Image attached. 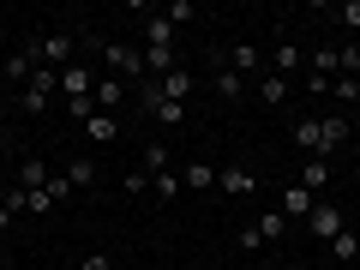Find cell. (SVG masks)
<instances>
[{"label": "cell", "instance_id": "7", "mask_svg": "<svg viewBox=\"0 0 360 270\" xmlns=\"http://www.w3.org/2000/svg\"><path fill=\"white\" fill-rule=\"evenodd\" d=\"M307 229H312V240H324V246H330L336 234L348 229V222H342V210H336V205H324V198H319V205H312V217H307Z\"/></svg>", "mask_w": 360, "mask_h": 270}, {"label": "cell", "instance_id": "21", "mask_svg": "<svg viewBox=\"0 0 360 270\" xmlns=\"http://www.w3.org/2000/svg\"><path fill=\"white\" fill-rule=\"evenodd\" d=\"M18 186H25V193H42V186H49V162H37V156L18 162Z\"/></svg>", "mask_w": 360, "mask_h": 270}, {"label": "cell", "instance_id": "23", "mask_svg": "<svg viewBox=\"0 0 360 270\" xmlns=\"http://www.w3.org/2000/svg\"><path fill=\"white\" fill-rule=\"evenodd\" d=\"M210 84H217V96H229V103H240V90H246V78L234 72V66H217V78H210Z\"/></svg>", "mask_w": 360, "mask_h": 270}, {"label": "cell", "instance_id": "2", "mask_svg": "<svg viewBox=\"0 0 360 270\" xmlns=\"http://www.w3.org/2000/svg\"><path fill=\"white\" fill-rule=\"evenodd\" d=\"M54 96H60V72H49V66H37V72L25 78V90H18V108L25 115H49Z\"/></svg>", "mask_w": 360, "mask_h": 270}, {"label": "cell", "instance_id": "4", "mask_svg": "<svg viewBox=\"0 0 360 270\" xmlns=\"http://www.w3.org/2000/svg\"><path fill=\"white\" fill-rule=\"evenodd\" d=\"M354 144V120L348 115H319V156H336Z\"/></svg>", "mask_w": 360, "mask_h": 270}, {"label": "cell", "instance_id": "13", "mask_svg": "<svg viewBox=\"0 0 360 270\" xmlns=\"http://www.w3.org/2000/svg\"><path fill=\"white\" fill-rule=\"evenodd\" d=\"M295 186H307V193L319 198L324 186H330V162H324V156H307V168H300V180H295Z\"/></svg>", "mask_w": 360, "mask_h": 270}, {"label": "cell", "instance_id": "24", "mask_svg": "<svg viewBox=\"0 0 360 270\" xmlns=\"http://www.w3.org/2000/svg\"><path fill=\"white\" fill-rule=\"evenodd\" d=\"M319 13H324V18H336L342 30H354V37H360V0H342V6H319Z\"/></svg>", "mask_w": 360, "mask_h": 270}, {"label": "cell", "instance_id": "29", "mask_svg": "<svg viewBox=\"0 0 360 270\" xmlns=\"http://www.w3.org/2000/svg\"><path fill=\"white\" fill-rule=\"evenodd\" d=\"M162 18H168V25H186V18H198V6H193V0H168Z\"/></svg>", "mask_w": 360, "mask_h": 270}, {"label": "cell", "instance_id": "8", "mask_svg": "<svg viewBox=\"0 0 360 270\" xmlns=\"http://www.w3.org/2000/svg\"><path fill=\"white\" fill-rule=\"evenodd\" d=\"M0 72H6V84H25L30 72H37V49H6V60H0Z\"/></svg>", "mask_w": 360, "mask_h": 270}, {"label": "cell", "instance_id": "16", "mask_svg": "<svg viewBox=\"0 0 360 270\" xmlns=\"http://www.w3.org/2000/svg\"><path fill=\"white\" fill-rule=\"evenodd\" d=\"M84 139H90V144H115V139H120V120H115V115H90V120H84Z\"/></svg>", "mask_w": 360, "mask_h": 270}, {"label": "cell", "instance_id": "20", "mask_svg": "<svg viewBox=\"0 0 360 270\" xmlns=\"http://www.w3.org/2000/svg\"><path fill=\"white\" fill-rule=\"evenodd\" d=\"M252 229H258V240H283V234H288V229H295V222H288V217H283V210H264V217H258V222H252Z\"/></svg>", "mask_w": 360, "mask_h": 270}, {"label": "cell", "instance_id": "38", "mask_svg": "<svg viewBox=\"0 0 360 270\" xmlns=\"http://www.w3.org/2000/svg\"><path fill=\"white\" fill-rule=\"evenodd\" d=\"M348 120H354V127H360V103H354V115H348Z\"/></svg>", "mask_w": 360, "mask_h": 270}, {"label": "cell", "instance_id": "19", "mask_svg": "<svg viewBox=\"0 0 360 270\" xmlns=\"http://www.w3.org/2000/svg\"><path fill=\"white\" fill-rule=\"evenodd\" d=\"M295 66H307V54H300V42H276V54H270V72H295Z\"/></svg>", "mask_w": 360, "mask_h": 270}, {"label": "cell", "instance_id": "35", "mask_svg": "<svg viewBox=\"0 0 360 270\" xmlns=\"http://www.w3.org/2000/svg\"><path fill=\"white\" fill-rule=\"evenodd\" d=\"M6 115H13V103H6V96H0V127H6Z\"/></svg>", "mask_w": 360, "mask_h": 270}, {"label": "cell", "instance_id": "37", "mask_svg": "<svg viewBox=\"0 0 360 270\" xmlns=\"http://www.w3.org/2000/svg\"><path fill=\"white\" fill-rule=\"evenodd\" d=\"M348 150H354V162H360V139H354V144H348Z\"/></svg>", "mask_w": 360, "mask_h": 270}, {"label": "cell", "instance_id": "1", "mask_svg": "<svg viewBox=\"0 0 360 270\" xmlns=\"http://www.w3.org/2000/svg\"><path fill=\"white\" fill-rule=\"evenodd\" d=\"M84 49H96V54H103V60H108V72H115L120 84H127V78H132V84H144V49H127V42H115V37H90Z\"/></svg>", "mask_w": 360, "mask_h": 270}, {"label": "cell", "instance_id": "6", "mask_svg": "<svg viewBox=\"0 0 360 270\" xmlns=\"http://www.w3.org/2000/svg\"><path fill=\"white\" fill-rule=\"evenodd\" d=\"M217 186H222L229 198H252V193H258V174H252L246 162H229V168H217Z\"/></svg>", "mask_w": 360, "mask_h": 270}, {"label": "cell", "instance_id": "15", "mask_svg": "<svg viewBox=\"0 0 360 270\" xmlns=\"http://www.w3.org/2000/svg\"><path fill=\"white\" fill-rule=\"evenodd\" d=\"M144 49H174V25H168L162 13L144 18Z\"/></svg>", "mask_w": 360, "mask_h": 270}, {"label": "cell", "instance_id": "17", "mask_svg": "<svg viewBox=\"0 0 360 270\" xmlns=\"http://www.w3.org/2000/svg\"><path fill=\"white\" fill-rule=\"evenodd\" d=\"M144 115H150V120H156V127H162V132H174L180 120H186V108H180V103H168V96H156V103L144 108Z\"/></svg>", "mask_w": 360, "mask_h": 270}, {"label": "cell", "instance_id": "40", "mask_svg": "<svg viewBox=\"0 0 360 270\" xmlns=\"http://www.w3.org/2000/svg\"><path fill=\"white\" fill-rule=\"evenodd\" d=\"M276 270H300V264H276Z\"/></svg>", "mask_w": 360, "mask_h": 270}, {"label": "cell", "instance_id": "10", "mask_svg": "<svg viewBox=\"0 0 360 270\" xmlns=\"http://www.w3.org/2000/svg\"><path fill=\"white\" fill-rule=\"evenodd\" d=\"M156 84H162V96H168V103H180V108H186V96L198 90V78L186 72V66H174V72H168V78H156Z\"/></svg>", "mask_w": 360, "mask_h": 270}, {"label": "cell", "instance_id": "32", "mask_svg": "<svg viewBox=\"0 0 360 270\" xmlns=\"http://www.w3.org/2000/svg\"><path fill=\"white\" fill-rule=\"evenodd\" d=\"M127 193H132V198L150 193V174H144V168H127Z\"/></svg>", "mask_w": 360, "mask_h": 270}, {"label": "cell", "instance_id": "31", "mask_svg": "<svg viewBox=\"0 0 360 270\" xmlns=\"http://www.w3.org/2000/svg\"><path fill=\"white\" fill-rule=\"evenodd\" d=\"M150 193H156V198H174V193H180V180H174V168H168V174H156V180H150Z\"/></svg>", "mask_w": 360, "mask_h": 270}, {"label": "cell", "instance_id": "25", "mask_svg": "<svg viewBox=\"0 0 360 270\" xmlns=\"http://www.w3.org/2000/svg\"><path fill=\"white\" fill-rule=\"evenodd\" d=\"M330 258H360V229H342L330 240Z\"/></svg>", "mask_w": 360, "mask_h": 270}, {"label": "cell", "instance_id": "27", "mask_svg": "<svg viewBox=\"0 0 360 270\" xmlns=\"http://www.w3.org/2000/svg\"><path fill=\"white\" fill-rule=\"evenodd\" d=\"M295 144L307 156H319V120H295Z\"/></svg>", "mask_w": 360, "mask_h": 270}, {"label": "cell", "instance_id": "41", "mask_svg": "<svg viewBox=\"0 0 360 270\" xmlns=\"http://www.w3.org/2000/svg\"><path fill=\"white\" fill-rule=\"evenodd\" d=\"M0 198H6V180H0Z\"/></svg>", "mask_w": 360, "mask_h": 270}, {"label": "cell", "instance_id": "39", "mask_svg": "<svg viewBox=\"0 0 360 270\" xmlns=\"http://www.w3.org/2000/svg\"><path fill=\"white\" fill-rule=\"evenodd\" d=\"M0 96H6V72H0Z\"/></svg>", "mask_w": 360, "mask_h": 270}, {"label": "cell", "instance_id": "11", "mask_svg": "<svg viewBox=\"0 0 360 270\" xmlns=\"http://www.w3.org/2000/svg\"><path fill=\"white\" fill-rule=\"evenodd\" d=\"M229 66H234V72H264V49H258V42H234V49H229Z\"/></svg>", "mask_w": 360, "mask_h": 270}, {"label": "cell", "instance_id": "22", "mask_svg": "<svg viewBox=\"0 0 360 270\" xmlns=\"http://www.w3.org/2000/svg\"><path fill=\"white\" fill-rule=\"evenodd\" d=\"M186 186H193V193H210V186H217V162H186Z\"/></svg>", "mask_w": 360, "mask_h": 270}, {"label": "cell", "instance_id": "30", "mask_svg": "<svg viewBox=\"0 0 360 270\" xmlns=\"http://www.w3.org/2000/svg\"><path fill=\"white\" fill-rule=\"evenodd\" d=\"M42 193H49V205H66V198H72V180H66V174H49Z\"/></svg>", "mask_w": 360, "mask_h": 270}, {"label": "cell", "instance_id": "42", "mask_svg": "<svg viewBox=\"0 0 360 270\" xmlns=\"http://www.w3.org/2000/svg\"><path fill=\"white\" fill-rule=\"evenodd\" d=\"M60 270H78V264H60Z\"/></svg>", "mask_w": 360, "mask_h": 270}, {"label": "cell", "instance_id": "36", "mask_svg": "<svg viewBox=\"0 0 360 270\" xmlns=\"http://www.w3.org/2000/svg\"><path fill=\"white\" fill-rule=\"evenodd\" d=\"M0 60H6V25H0Z\"/></svg>", "mask_w": 360, "mask_h": 270}, {"label": "cell", "instance_id": "33", "mask_svg": "<svg viewBox=\"0 0 360 270\" xmlns=\"http://www.w3.org/2000/svg\"><path fill=\"white\" fill-rule=\"evenodd\" d=\"M78 270H115V258H108V252H90V258H78Z\"/></svg>", "mask_w": 360, "mask_h": 270}, {"label": "cell", "instance_id": "18", "mask_svg": "<svg viewBox=\"0 0 360 270\" xmlns=\"http://www.w3.org/2000/svg\"><path fill=\"white\" fill-rule=\"evenodd\" d=\"M258 96H264L270 108H283V103H288V78H283V72H270V66H264V78H258Z\"/></svg>", "mask_w": 360, "mask_h": 270}, {"label": "cell", "instance_id": "3", "mask_svg": "<svg viewBox=\"0 0 360 270\" xmlns=\"http://www.w3.org/2000/svg\"><path fill=\"white\" fill-rule=\"evenodd\" d=\"M30 49H37V66H49V72H66V66L78 60V37L72 30H49V37H37Z\"/></svg>", "mask_w": 360, "mask_h": 270}, {"label": "cell", "instance_id": "14", "mask_svg": "<svg viewBox=\"0 0 360 270\" xmlns=\"http://www.w3.org/2000/svg\"><path fill=\"white\" fill-rule=\"evenodd\" d=\"M312 205H319V198H312L307 186H288V193H283V217H288V222H307Z\"/></svg>", "mask_w": 360, "mask_h": 270}, {"label": "cell", "instance_id": "12", "mask_svg": "<svg viewBox=\"0 0 360 270\" xmlns=\"http://www.w3.org/2000/svg\"><path fill=\"white\" fill-rule=\"evenodd\" d=\"M139 168H144V174H168V168H174V156H168V144L162 139H150V144H144V150H139Z\"/></svg>", "mask_w": 360, "mask_h": 270}, {"label": "cell", "instance_id": "26", "mask_svg": "<svg viewBox=\"0 0 360 270\" xmlns=\"http://www.w3.org/2000/svg\"><path fill=\"white\" fill-rule=\"evenodd\" d=\"M66 180H72V193L96 186V162H66Z\"/></svg>", "mask_w": 360, "mask_h": 270}, {"label": "cell", "instance_id": "34", "mask_svg": "<svg viewBox=\"0 0 360 270\" xmlns=\"http://www.w3.org/2000/svg\"><path fill=\"white\" fill-rule=\"evenodd\" d=\"M6 229H13V210H6V205H0V234H6Z\"/></svg>", "mask_w": 360, "mask_h": 270}, {"label": "cell", "instance_id": "5", "mask_svg": "<svg viewBox=\"0 0 360 270\" xmlns=\"http://www.w3.org/2000/svg\"><path fill=\"white\" fill-rule=\"evenodd\" d=\"M90 90H96V72H90L84 60H72L60 72V96H66V103H90Z\"/></svg>", "mask_w": 360, "mask_h": 270}, {"label": "cell", "instance_id": "28", "mask_svg": "<svg viewBox=\"0 0 360 270\" xmlns=\"http://www.w3.org/2000/svg\"><path fill=\"white\" fill-rule=\"evenodd\" d=\"M330 90H336V103H342V108L360 103V78H330Z\"/></svg>", "mask_w": 360, "mask_h": 270}, {"label": "cell", "instance_id": "9", "mask_svg": "<svg viewBox=\"0 0 360 270\" xmlns=\"http://www.w3.org/2000/svg\"><path fill=\"white\" fill-rule=\"evenodd\" d=\"M90 103H96V115H115V108L127 103V84H120L115 72H108V78H96V90H90Z\"/></svg>", "mask_w": 360, "mask_h": 270}]
</instances>
